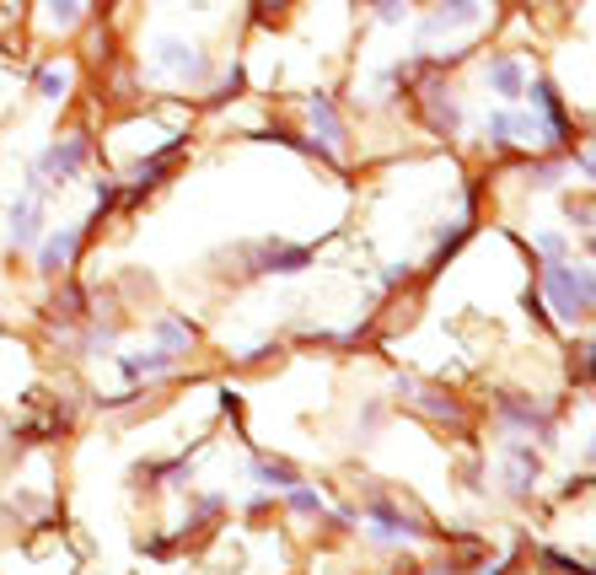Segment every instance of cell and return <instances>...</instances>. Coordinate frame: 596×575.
<instances>
[{
	"label": "cell",
	"mask_w": 596,
	"mask_h": 575,
	"mask_svg": "<svg viewBox=\"0 0 596 575\" xmlns=\"http://www.w3.org/2000/svg\"><path fill=\"white\" fill-rule=\"evenodd\" d=\"M307 124H312V140H322L333 157L350 146V124H344V114L333 108L328 92H312V97H307Z\"/></svg>",
	"instance_id": "ba28073f"
},
{
	"label": "cell",
	"mask_w": 596,
	"mask_h": 575,
	"mask_svg": "<svg viewBox=\"0 0 596 575\" xmlns=\"http://www.w3.org/2000/svg\"><path fill=\"white\" fill-rule=\"evenodd\" d=\"M86 355H114V329H92V333H86Z\"/></svg>",
	"instance_id": "cb8c5ba5"
},
{
	"label": "cell",
	"mask_w": 596,
	"mask_h": 575,
	"mask_svg": "<svg viewBox=\"0 0 596 575\" xmlns=\"http://www.w3.org/2000/svg\"><path fill=\"white\" fill-rule=\"evenodd\" d=\"M194 339H199V329L189 318H161L157 323V350H167V355H189Z\"/></svg>",
	"instance_id": "9a60e30c"
},
{
	"label": "cell",
	"mask_w": 596,
	"mask_h": 575,
	"mask_svg": "<svg viewBox=\"0 0 596 575\" xmlns=\"http://www.w3.org/2000/svg\"><path fill=\"white\" fill-rule=\"evenodd\" d=\"M478 22H483V0H436V6H430V17L414 28V43H419V49H430L440 33L478 28Z\"/></svg>",
	"instance_id": "5b68a950"
},
{
	"label": "cell",
	"mask_w": 596,
	"mask_h": 575,
	"mask_svg": "<svg viewBox=\"0 0 596 575\" xmlns=\"http://www.w3.org/2000/svg\"><path fill=\"white\" fill-rule=\"evenodd\" d=\"M81 237H86V226H60V232H49L43 237V247H39V275H65L71 264H76V247H81Z\"/></svg>",
	"instance_id": "9c48e42d"
},
{
	"label": "cell",
	"mask_w": 596,
	"mask_h": 575,
	"mask_svg": "<svg viewBox=\"0 0 596 575\" xmlns=\"http://www.w3.org/2000/svg\"><path fill=\"white\" fill-rule=\"evenodd\" d=\"M258 485H269V490H290V485H301V468H290L285 457H253V468H247Z\"/></svg>",
	"instance_id": "2e32d148"
},
{
	"label": "cell",
	"mask_w": 596,
	"mask_h": 575,
	"mask_svg": "<svg viewBox=\"0 0 596 575\" xmlns=\"http://www.w3.org/2000/svg\"><path fill=\"white\" fill-rule=\"evenodd\" d=\"M425 575H451V571H446V565H436V571H425Z\"/></svg>",
	"instance_id": "f546056e"
},
{
	"label": "cell",
	"mask_w": 596,
	"mask_h": 575,
	"mask_svg": "<svg viewBox=\"0 0 596 575\" xmlns=\"http://www.w3.org/2000/svg\"><path fill=\"white\" fill-rule=\"evenodd\" d=\"M86 162H92V135H65V140H54L33 162V172H39L43 183H71V178H81Z\"/></svg>",
	"instance_id": "8992f818"
},
{
	"label": "cell",
	"mask_w": 596,
	"mask_h": 575,
	"mask_svg": "<svg viewBox=\"0 0 596 575\" xmlns=\"http://www.w3.org/2000/svg\"><path fill=\"white\" fill-rule=\"evenodd\" d=\"M81 11H86V0H43V22H49L54 33H71L81 22Z\"/></svg>",
	"instance_id": "ac0fdd59"
},
{
	"label": "cell",
	"mask_w": 596,
	"mask_h": 575,
	"mask_svg": "<svg viewBox=\"0 0 596 575\" xmlns=\"http://www.w3.org/2000/svg\"><path fill=\"white\" fill-rule=\"evenodd\" d=\"M269 6H275V11H285L290 0H253V17H258V22H269Z\"/></svg>",
	"instance_id": "4316f807"
},
{
	"label": "cell",
	"mask_w": 596,
	"mask_h": 575,
	"mask_svg": "<svg viewBox=\"0 0 596 575\" xmlns=\"http://www.w3.org/2000/svg\"><path fill=\"white\" fill-rule=\"evenodd\" d=\"M382 280H387V286H397V280H408V264H387V269H382Z\"/></svg>",
	"instance_id": "83f0119b"
},
{
	"label": "cell",
	"mask_w": 596,
	"mask_h": 575,
	"mask_svg": "<svg viewBox=\"0 0 596 575\" xmlns=\"http://www.w3.org/2000/svg\"><path fill=\"white\" fill-rule=\"evenodd\" d=\"M483 146L489 151H517V146H549V140H543V124L532 108H489Z\"/></svg>",
	"instance_id": "3957f363"
},
{
	"label": "cell",
	"mask_w": 596,
	"mask_h": 575,
	"mask_svg": "<svg viewBox=\"0 0 596 575\" xmlns=\"http://www.w3.org/2000/svg\"><path fill=\"white\" fill-rule=\"evenodd\" d=\"M468 237H473V215H462V221H457V226H451V232H446V237L436 243V258H430V269H446V264L457 258V247L468 243Z\"/></svg>",
	"instance_id": "d6986e66"
},
{
	"label": "cell",
	"mask_w": 596,
	"mask_h": 575,
	"mask_svg": "<svg viewBox=\"0 0 596 575\" xmlns=\"http://www.w3.org/2000/svg\"><path fill=\"white\" fill-rule=\"evenodd\" d=\"M172 543H178V537H151L146 554H151V560H172Z\"/></svg>",
	"instance_id": "484cf974"
},
{
	"label": "cell",
	"mask_w": 596,
	"mask_h": 575,
	"mask_svg": "<svg viewBox=\"0 0 596 575\" xmlns=\"http://www.w3.org/2000/svg\"><path fill=\"white\" fill-rule=\"evenodd\" d=\"M365 6L376 11L382 28H403V22H408V0H365Z\"/></svg>",
	"instance_id": "7402d4cb"
},
{
	"label": "cell",
	"mask_w": 596,
	"mask_h": 575,
	"mask_svg": "<svg viewBox=\"0 0 596 575\" xmlns=\"http://www.w3.org/2000/svg\"><path fill=\"white\" fill-rule=\"evenodd\" d=\"M71 82H76V65L71 60H49V65L33 71V86H39L43 103H65L71 97Z\"/></svg>",
	"instance_id": "4fadbf2b"
},
{
	"label": "cell",
	"mask_w": 596,
	"mask_h": 575,
	"mask_svg": "<svg viewBox=\"0 0 596 575\" xmlns=\"http://www.w3.org/2000/svg\"><path fill=\"white\" fill-rule=\"evenodd\" d=\"M242 86H247V71H242V65H232V71L221 76V86L210 92V108H226L232 97H242Z\"/></svg>",
	"instance_id": "ffe728a7"
},
{
	"label": "cell",
	"mask_w": 596,
	"mask_h": 575,
	"mask_svg": "<svg viewBox=\"0 0 596 575\" xmlns=\"http://www.w3.org/2000/svg\"><path fill=\"white\" fill-rule=\"evenodd\" d=\"M532 243H538V253H543V264H549V258H564V237H558V232H538Z\"/></svg>",
	"instance_id": "d4e9b609"
},
{
	"label": "cell",
	"mask_w": 596,
	"mask_h": 575,
	"mask_svg": "<svg viewBox=\"0 0 596 575\" xmlns=\"http://www.w3.org/2000/svg\"><path fill=\"white\" fill-rule=\"evenodd\" d=\"M365 522H371V543L376 549H393V543H403V537H425V522H414L403 505H393V500H371L365 505Z\"/></svg>",
	"instance_id": "52a82bcc"
},
{
	"label": "cell",
	"mask_w": 596,
	"mask_h": 575,
	"mask_svg": "<svg viewBox=\"0 0 596 575\" xmlns=\"http://www.w3.org/2000/svg\"><path fill=\"white\" fill-rule=\"evenodd\" d=\"M592 264L581 258V264H570V258H549V269H543V290L538 296H549L554 301V318L558 323H586L592 318Z\"/></svg>",
	"instance_id": "6da1fadb"
},
{
	"label": "cell",
	"mask_w": 596,
	"mask_h": 575,
	"mask_svg": "<svg viewBox=\"0 0 596 575\" xmlns=\"http://www.w3.org/2000/svg\"><path fill=\"white\" fill-rule=\"evenodd\" d=\"M526 86H532V114L543 124V140L558 146V151H570V146H575V119H570L558 86L549 82V76H526Z\"/></svg>",
	"instance_id": "277c9868"
},
{
	"label": "cell",
	"mask_w": 596,
	"mask_h": 575,
	"mask_svg": "<svg viewBox=\"0 0 596 575\" xmlns=\"http://www.w3.org/2000/svg\"><path fill=\"white\" fill-rule=\"evenodd\" d=\"M43 232V200L39 194H28V200H17L11 205V243L17 247H33Z\"/></svg>",
	"instance_id": "5bb4252c"
},
{
	"label": "cell",
	"mask_w": 596,
	"mask_h": 575,
	"mask_svg": "<svg viewBox=\"0 0 596 575\" xmlns=\"http://www.w3.org/2000/svg\"><path fill=\"white\" fill-rule=\"evenodd\" d=\"M419 409L430 414V419H440V425H451V430H462V425H468L462 404H457V398H446V393H419Z\"/></svg>",
	"instance_id": "e0dca14e"
},
{
	"label": "cell",
	"mask_w": 596,
	"mask_h": 575,
	"mask_svg": "<svg viewBox=\"0 0 596 575\" xmlns=\"http://www.w3.org/2000/svg\"><path fill=\"white\" fill-rule=\"evenodd\" d=\"M151 71L167 76V82L194 86V92H199V86L210 82V54H204L199 43H189V39L161 33V39H151Z\"/></svg>",
	"instance_id": "7a4b0ae2"
},
{
	"label": "cell",
	"mask_w": 596,
	"mask_h": 575,
	"mask_svg": "<svg viewBox=\"0 0 596 575\" xmlns=\"http://www.w3.org/2000/svg\"><path fill=\"white\" fill-rule=\"evenodd\" d=\"M483 86H489L494 97L517 103L521 92H526V60H521V54H494V60L483 65Z\"/></svg>",
	"instance_id": "30bf717a"
},
{
	"label": "cell",
	"mask_w": 596,
	"mask_h": 575,
	"mask_svg": "<svg viewBox=\"0 0 596 575\" xmlns=\"http://www.w3.org/2000/svg\"><path fill=\"white\" fill-rule=\"evenodd\" d=\"M500 479H505V490L511 494H532L538 490V452L521 447V441H511V462L500 468Z\"/></svg>",
	"instance_id": "7c38bea8"
},
{
	"label": "cell",
	"mask_w": 596,
	"mask_h": 575,
	"mask_svg": "<svg viewBox=\"0 0 596 575\" xmlns=\"http://www.w3.org/2000/svg\"><path fill=\"white\" fill-rule=\"evenodd\" d=\"M307 264H312L307 243H258V253H253V269H264V275H290V269H307Z\"/></svg>",
	"instance_id": "8fae6325"
},
{
	"label": "cell",
	"mask_w": 596,
	"mask_h": 575,
	"mask_svg": "<svg viewBox=\"0 0 596 575\" xmlns=\"http://www.w3.org/2000/svg\"><path fill=\"white\" fill-rule=\"evenodd\" d=\"M526 183H532V189H554V183H564V167H558V162L526 167Z\"/></svg>",
	"instance_id": "603a6c76"
},
{
	"label": "cell",
	"mask_w": 596,
	"mask_h": 575,
	"mask_svg": "<svg viewBox=\"0 0 596 575\" xmlns=\"http://www.w3.org/2000/svg\"><path fill=\"white\" fill-rule=\"evenodd\" d=\"M285 500H290V511H301V517H322V494L307 490V485H290Z\"/></svg>",
	"instance_id": "44dd1931"
},
{
	"label": "cell",
	"mask_w": 596,
	"mask_h": 575,
	"mask_svg": "<svg viewBox=\"0 0 596 575\" xmlns=\"http://www.w3.org/2000/svg\"><path fill=\"white\" fill-rule=\"evenodd\" d=\"M86 6H92V11H108V6H114V0H86Z\"/></svg>",
	"instance_id": "f1b7e54d"
}]
</instances>
